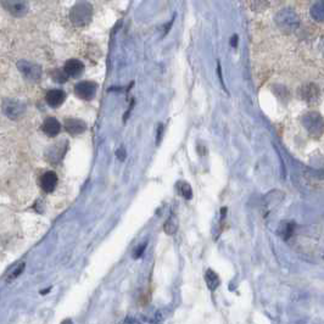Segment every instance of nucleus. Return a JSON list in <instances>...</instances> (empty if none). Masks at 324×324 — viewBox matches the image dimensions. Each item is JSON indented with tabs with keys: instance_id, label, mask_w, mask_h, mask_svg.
<instances>
[{
	"instance_id": "1",
	"label": "nucleus",
	"mask_w": 324,
	"mask_h": 324,
	"mask_svg": "<svg viewBox=\"0 0 324 324\" xmlns=\"http://www.w3.org/2000/svg\"><path fill=\"white\" fill-rule=\"evenodd\" d=\"M276 24L283 32L292 33L300 26V18L294 10L286 8V9H282L276 14Z\"/></svg>"
},
{
	"instance_id": "2",
	"label": "nucleus",
	"mask_w": 324,
	"mask_h": 324,
	"mask_svg": "<svg viewBox=\"0 0 324 324\" xmlns=\"http://www.w3.org/2000/svg\"><path fill=\"white\" fill-rule=\"evenodd\" d=\"M93 18V8L89 2H78L72 8L70 12V18L78 27H84Z\"/></svg>"
},
{
	"instance_id": "3",
	"label": "nucleus",
	"mask_w": 324,
	"mask_h": 324,
	"mask_svg": "<svg viewBox=\"0 0 324 324\" xmlns=\"http://www.w3.org/2000/svg\"><path fill=\"white\" fill-rule=\"evenodd\" d=\"M302 124L311 136L320 138L324 133V118L322 114L311 111L302 117Z\"/></svg>"
},
{
	"instance_id": "4",
	"label": "nucleus",
	"mask_w": 324,
	"mask_h": 324,
	"mask_svg": "<svg viewBox=\"0 0 324 324\" xmlns=\"http://www.w3.org/2000/svg\"><path fill=\"white\" fill-rule=\"evenodd\" d=\"M2 112L11 120H18L26 112V105L20 100L6 99L2 102Z\"/></svg>"
},
{
	"instance_id": "5",
	"label": "nucleus",
	"mask_w": 324,
	"mask_h": 324,
	"mask_svg": "<svg viewBox=\"0 0 324 324\" xmlns=\"http://www.w3.org/2000/svg\"><path fill=\"white\" fill-rule=\"evenodd\" d=\"M18 68L22 74V76L26 78V80H33V82L40 80L42 68L40 66L37 65V64L30 62V61H26V60H21L18 62Z\"/></svg>"
},
{
	"instance_id": "6",
	"label": "nucleus",
	"mask_w": 324,
	"mask_h": 324,
	"mask_svg": "<svg viewBox=\"0 0 324 324\" xmlns=\"http://www.w3.org/2000/svg\"><path fill=\"white\" fill-rule=\"evenodd\" d=\"M67 150H68V142L62 140L60 143L52 144L46 152V160L52 164H58L64 158Z\"/></svg>"
},
{
	"instance_id": "7",
	"label": "nucleus",
	"mask_w": 324,
	"mask_h": 324,
	"mask_svg": "<svg viewBox=\"0 0 324 324\" xmlns=\"http://www.w3.org/2000/svg\"><path fill=\"white\" fill-rule=\"evenodd\" d=\"M98 90V84L90 80H83V82L77 83L74 86V93L78 98L83 100H92L96 96Z\"/></svg>"
},
{
	"instance_id": "8",
	"label": "nucleus",
	"mask_w": 324,
	"mask_h": 324,
	"mask_svg": "<svg viewBox=\"0 0 324 324\" xmlns=\"http://www.w3.org/2000/svg\"><path fill=\"white\" fill-rule=\"evenodd\" d=\"M2 5L8 12L15 18H22L28 12V2L22 0H8V2H2Z\"/></svg>"
},
{
	"instance_id": "9",
	"label": "nucleus",
	"mask_w": 324,
	"mask_h": 324,
	"mask_svg": "<svg viewBox=\"0 0 324 324\" xmlns=\"http://www.w3.org/2000/svg\"><path fill=\"white\" fill-rule=\"evenodd\" d=\"M83 71H84V64L82 61L77 60V58L68 60L64 66V72H65L67 77L77 78L83 74Z\"/></svg>"
},
{
	"instance_id": "10",
	"label": "nucleus",
	"mask_w": 324,
	"mask_h": 324,
	"mask_svg": "<svg viewBox=\"0 0 324 324\" xmlns=\"http://www.w3.org/2000/svg\"><path fill=\"white\" fill-rule=\"evenodd\" d=\"M58 186V174L55 172H46L40 178V186L46 192H52L55 190Z\"/></svg>"
},
{
	"instance_id": "11",
	"label": "nucleus",
	"mask_w": 324,
	"mask_h": 324,
	"mask_svg": "<svg viewBox=\"0 0 324 324\" xmlns=\"http://www.w3.org/2000/svg\"><path fill=\"white\" fill-rule=\"evenodd\" d=\"M46 102L52 106V108H58L60 105L64 104L66 100V93L61 89H52L46 93Z\"/></svg>"
},
{
	"instance_id": "12",
	"label": "nucleus",
	"mask_w": 324,
	"mask_h": 324,
	"mask_svg": "<svg viewBox=\"0 0 324 324\" xmlns=\"http://www.w3.org/2000/svg\"><path fill=\"white\" fill-rule=\"evenodd\" d=\"M65 128L70 134H72V136H77V134L86 132V124L84 121H82V120L68 118L65 121Z\"/></svg>"
},
{
	"instance_id": "13",
	"label": "nucleus",
	"mask_w": 324,
	"mask_h": 324,
	"mask_svg": "<svg viewBox=\"0 0 324 324\" xmlns=\"http://www.w3.org/2000/svg\"><path fill=\"white\" fill-rule=\"evenodd\" d=\"M42 128H43V132L46 133V136H56L58 134L60 133L61 126L56 118H54V117H48V118L43 122Z\"/></svg>"
},
{
	"instance_id": "14",
	"label": "nucleus",
	"mask_w": 324,
	"mask_h": 324,
	"mask_svg": "<svg viewBox=\"0 0 324 324\" xmlns=\"http://www.w3.org/2000/svg\"><path fill=\"white\" fill-rule=\"evenodd\" d=\"M300 96L304 100H306V102H314V100L318 99L320 90H318L317 86L307 84L304 86L302 88L300 89Z\"/></svg>"
},
{
	"instance_id": "15",
	"label": "nucleus",
	"mask_w": 324,
	"mask_h": 324,
	"mask_svg": "<svg viewBox=\"0 0 324 324\" xmlns=\"http://www.w3.org/2000/svg\"><path fill=\"white\" fill-rule=\"evenodd\" d=\"M205 282H206V286H208V288L211 290V292H214L220 284L218 274L212 270H208L205 272Z\"/></svg>"
},
{
	"instance_id": "16",
	"label": "nucleus",
	"mask_w": 324,
	"mask_h": 324,
	"mask_svg": "<svg viewBox=\"0 0 324 324\" xmlns=\"http://www.w3.org/2000/svg\"><path fill=\"white\" fill-rule=\"evenodd\" d=\"M310 12L314 21L324 22V2H316L311 6Z\"/></svg>"
},
{
	"instance_id": "17",
	"label": "nucleus",
	"mask_w": 324,
	"mask_h": 324,
	"mask_svg": "<svg viewBox=\"0 0 324 324\" xmlns=\"http://www.w3.org/2000/svg\"><path fill=\"white\" fill-rule=\"evenodd\" d=\"M295 223L294 222H282L278 228V234L284 240H288L294 233Z\"/></svg>"
},
{
	"instance_id": "18",
	"label": "nucleus",
	"mask_w": 324,
	"mask_h": 324,
	"mask_svg": "<svg viewBox=\"0 0 324 324\" xmlns=\"http://www.w3.org/2000/svg\"><path fill=\"white\" fill-rule=\"evenodd\" d=\"M177 229H178V220L174 216H171L166 220V223H164V233L168 234V236H173V234L177 232Z\"/></svg>"
},
{
	"instance_id": "19",
	"label": "nucleus",
	"mask_w": 324,
	"mask_h": 324,
	"mask_svg": "<svg viewBox=\"0 0 324 324\" xmlns=\"http://www.w3.org/2000/svg\"><path fill=\"white\" fill-rule=\"evenodd\" d=\"M178 189H180V192L184 199L190 200L192 198V189L190 184L186 183V182H180L178 183Z\"/></svg>"
},
{
	"instance_id": "20",
	"label": "nucleus",
	"mask_w": 324,
	"mask_h": 324,
	"mask_svg": "<svg viewBox=\"0 0 324 324\" xmlns=\"http://www.w3.org/2000/svg\"><path fill=\"white\" fill-rule=\"evenodd\" d=\"M24 267H26V264H24V262H22V264H18V266H16L15 268H14V270L12 272H10V274L9 276H8V279H6V282H12V280H15L16 278H18V276H21V273L24 272Z\"/></svg>"
},
{
	"instance_id": "21",
	"label": "nucleus",
	"mask_w": 324,
	"mask_h": 324,
	"mask_svg": "<svg viewBox=\"0 0 324 324\" xmlns=\"http://www.w3.org/2000/svg\"><path fill=\"white\" fill-rule=\"evenodd\" d=\"M67 77L66 74L64 71H60V70H56V71L52 74V80H55V82L58 83H65L67 80Z\"/></svg>"
},
{
	"instance_id": "22",
	"label": "nucleus",
	"mask_w": 324,
	"mask_h": 324,
	"mask_svg": "<svg viewBox=\"0 0 324 324\" xmlns=\"http://www.w3.org/2000/svg\"><path fill=\"white\" fill-rule=\"evenodd\" d=\"M146 245H148L146 242H143V244L139 245V246L136 248V250H134L133 258H142V255H143V254H144L145 248H146Z\"/></svg>"
},
{
	"instance_id": "23",
	"label": "nucleus",
	"mask_w": 324,
	"mask_h": 324,
	"mask_svg": "<svg viewBox=\"0 0 324 324\" xmlns=\"http://www.w3.org/2000/svg\"><path fill=\"white\" fill-rule=\"evenodd\" d=\"M248 4L255 5V8H254L252 10H256V8H258V10H264V9H266L268 5H270V2H248Z\"/></svg>"
},
{
	"instance_id": "24",
	"label": "nucleus",
	"mask_w": 324,
	"mask_h": 324,
	"mask_svg": "<svg viewBox=\"0 0 324 324\" xmlns=\"http://www.w3.org/2000/svg\"><path fill=\"white\" fill-rule=\"evenodd\" d=\"M116 156H117V158H118L120 161H124V158H126V150L124 149V148H120L118 150H117L116 152Z\"/></svg>"
},
{
	"instance_id": "25",
	"label": "nucleus",
	"mask_w": 324,
	"mask_h": 324,
	"mask_svg": "<svg viewBox=\"0 0 324 324\" xmlns=\"http://www.w3.org/2000/svg\"><path fill=\"white\" fill-rule=\"evenodd\" d=\"M217 72H218V77H220V83H222V86H223V88L226 89V86H224V82H223V77H222V70H220V64L218 62V66H217Z\"/></svg>"
},
{
	"instance_id": "26",
	"label": "nucleus",
	"mask_w": 324,
	"mask_h": 324,
	"mask_svg": "<svg viewBox=\"0 0 324 324\" xmlns=\"http://www.w3.org/2000/svg\"><path fill=\"white\" fill-rule=\"evenodd\" d=\"M162 133H164V124H160L158 126V143H160Z\"/></svg>"
},
{
	"instance_id": "27",
	"label": "nucleus",
	"mask_w": 324,
	"mask_h": 324,
	"mask_svg": "<svg viewBox=\"0 0 324 324\" xmlns=\"http://www.w3.org/2000/svg\"><path fill=\"white\" fill-rule=\"evenodd\" d=\"M230 46H233V48H236V46H238V36H233V37H232Z\"/></svg>"
},
{
	"instance_id": "28",
	"label": "nucleus",
	"mask_w": 324,
	"mask_h": 324,
	"mask_svg": "<svg viewBox=\"0 0 324 324\" xmlns=\"http://www.w3.org/2000/svg\"><path fill=\"white\" fill-rule=\"evenodd\" d=\"M122 324H139V322L136 320H134V318H127Z\"/></svg>"
},
{
	"instance_id": "29",
	"label": "nucleus",
	"mask_w": 324,
	"mask_h": 324,
	"mask_svg": "<svg viewBox=\"0 0 324 324\" xmlns=\"http://www.w3.org/2000/svg\"><path fill=\"white\" fill-rule=\"evenodd\" d=\"M61 324H72V320H64V322Z\"/></svg>"
}]
</instances>
